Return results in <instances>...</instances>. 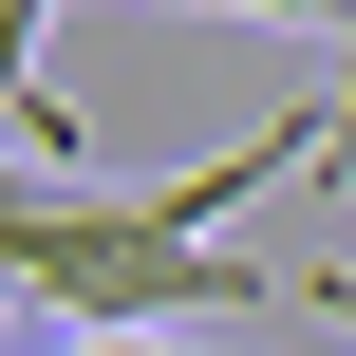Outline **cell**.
Instances as JSON below:
<instances>
[{"label":"cell","mask_w":356,"mask_h":356,"mask_svg":"<svg viewBox=\"0 0 356 356\" xmlns=\"http://www.w3.org/2000/svg\"><path fill=\"white\" fill-rule=\"evenodd\" d=\"M282 169H319V113L244 131L225 169H169V188H75V207L19 244V300H38L56 338H207V319H263V300H300V282H263V263L225 244V207H263Z\"/></svg>","instance_id":"obj_1"},{"label":"cell","mask_w":356,"mask_h":356,"mask_svg":"<svg viewBox=\"0 0 356 356\" xmlns=\"http://www.w3.org/2000/svg\"><path fill=\"white\" fill-rule=\"evenodd\" d=\"M38 38H56V0H0V131L38 113Z\"/></svg>","instance_id":"obj_3"},{"label":"cell","mask_w":356,"mask_h":356,"mask_svg":"<svg viewBox=\"0 0 356 356\" xmlns=\"http://www.w3.org/2000/svg\"><path fill=\"white\" fill-rule=\"evenodd\" d=\"M300 319H338V338H356V263H300Z\"/></svg>","instance_id":"obj_5"},{"label":"cell","mask_w":356,"mask_h":356,"mask_svg":"<svg viewBox=\"0 0 356 356\" xmlns=\"http://www.w3.org/2000/svg\"><path fill=\"white\" fill-rule=\"evenodd\" d=\"M207 19H300V38H356V0H207Z\"/></svg>","instance_id":"obj_4"},{"label":"cell","mask_w":356,"mask_h":356,"mask_svg":"<svg viewBox=\"0 0 356 356\" xmlns=\"http://www.w3.org/2000/svg\"><path fill=\"white\" fill-rule=\"evenodd\" d=\"M319 188H356V38H319Z\"/></svg>","instance_id":"obj_2"}]
</instances>
